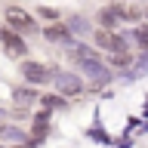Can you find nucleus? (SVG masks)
<instances>
[{
	"label": "nucleus",
	"mask_w": 148,
	"mask_h": 148,
	"mask_svg": "<svg viewBox=\"0 0 148 148\" xmlns=\"http://www.w3.org/2000/svg\"><path fill=\"white\" fill-rule=\"evenodd\" d=\"M96 43H99L102 49H111L114 56H127V43H123V37L114 34L111 28H102V31H96Z\"/></svg>",
	"instance_id": "nucleus-1"
},
{
	"label": "nucleus",
	"mask_w": 148,
	"mask_h": 148,
	"mask_svg": "<svg viewBox=\"0 0 148 148\" xmlns=\"http://www.w3.org/2000/svg\"><path fill=\"white\" fill-rule=\"evenodd\" d=\"M6 22L12 25V31H22V34H28V31H34V18L28 16L25 9H18V6H9L6 9Z\"/></svg>",
	"instance_id": "nucleus-2"
},
{
	"label": "nucleus",
	"mask_w": 148,
	"mask_h": 148,
	"mask_svg": "<svg viewBox=\"0 0 148 148\" xmlns=\"http://www.w3.org/2000/svg\"><path fill=\"white\" fill-rule=\"evenodd\" d=\"M0 43L6 46V53L12 56V59H18V56H25V53H28L25 40H22L16 31H0Z\"/></svg>",
	"instance_id": "nucleus-3"
},
{
	"label": "nucleus",
	"mask_w": 148,
	"mask_h": 148,
	"mask_svg": "<svg viewBox=\"0 0 148 148\" xmlns=\"http://www.w3.org/2000/svg\"><path fill=\"white\" fill-rule=\"evenodd\" d=\"M22 74H25L28 83H43V80H49V71H46V65H40V62H25V65H22Z\"/></svg>",
	"instance_id": "nucleus-4"
},
{
	"label": "nucleus",
	"mask_w": 148,
	"mask_h": 148,
	"mask_svg": "<svg viewBox=\"0 0 148 148\" xmlns=\"http://www.w3.org/2000/svg\"><path fill=\"white\" fill-rule=\"evenodd\" d=\"M53 80H56V86H59V92H65V96H77V92H80V80H77L74 74H56Z\"/></svg>",
	"instance_id": "nucleus-5"
},
{
	"label": "nucleus",
	"mask_w": 148,
	"mask_h": 148,
	"mask_svg": "<svg viewBox=\"0 0 148 148\" xmlns=\"http://www.w3.org/2000/svg\"><path fill=\"white\" fill-rule=\"evenodd\" d=\"M83 71L90 74V80H92V83H105V80L111 77L108 68H105V65H99V59H92V62H83Z\"/></svg>",
	"instance_id": "nucleus-6"
},
{
	"label": "nucleus",
	"mask_w": 148,
	"mask_h": 148,
	"mask_svg": "<svg viewBox=\"0 0 148 148\" xmlns=\"http://www.w3.org/2000/svg\"><path fill=\"white\" fill-rule=\"evenodd\" d=\"M120 18H123V16H120V6H108V9H102V12H99V22L105 28H117Z\"/></svg>",
	"instance_id": "nucleus-7"
},
{
	"label": "nucleus",
	"mask_w": 148,
	"mask_h": 148,
	"mask_svg": "<svg viewBox=\"0 0 148 148\" xmlns=\"http://www.w3.org/2000/svg\"><path fill=\"white\" fill-rule=\"evenodd\" d=\"M46 37H49V40H68V37H71V28L68 25H49L46 28Z\"/></svg>",
	"instance_id": "nucleus-8"
},
{
	"label": "nucleus",
	"mask_w": 148,
	"mask_h": 148,
	"mask_svg": "<svg viewBox=\"0 0 148 148\" xmlns=\"http://www.w3.org/2000/svg\"><path fill=\"white\" fill-rule=\"evenodd\" d=\"M46 133H49V123H46V111H43V114H37V120H34V139H43Z\"/></svg>",
	"instance_id": "nucleus-9"
},
{
	"label": "nucleus",
	"mask_w": 148,
	"mask_h": 148,
	"mask_svg": "<svg viewBox=\"0 0 148 148\" xmlns=\"http://www.w3.org/2000/svg\"><path fill=\"white\" fill-rule=\"evenodd\" d=\"M74 59H77V62H92V59H96V49H90V46H74Z\"/></svg>",
	"instance_id": "nucleus-10"
},
{
	"label": "nucleus",
	"mask_w": 148,
	"mask_h": 148,
	"mask_svg": "<svg viewBox=\"0 0 148 148\" xmlns=\"http://www.w3.org/2000/svg\"><path fill=\"white\" fill-rule=\"evenodd\" d=\"M34 99H37V96H34L31 90H18V92H16V108H28Z\"/></svg>",
	"instance_id": "nucleus-11"
},
{
	"label": "nucleus",
	"mask_w": 148,
	"mask_h": 148,
	"mask_svg": "<svg viewBox=\"0 0 148 148\" xmlns=\"http://www.w3.org/2000/svg\"><path fill=\"white\" fill-rule=\"evenodd\" d=\"M136 40H139V46L148 53V22H142V25L136 28Z\"/></svg>",
	"instance_id": "nucleus-12"
},
{
	"label": "nucleus",
	"mask_w": 148,
	"mask_h": 148,
	"mask_svg": "<svg viewBox=\"0 0 148 148\" xmlns=\"http://www.w3.org/2000/svg\"><path fill=\"white\" fill-rule=\"evenodd\" d=\"M71 34H83V31H86V22H83V18H71Z\"/></svg>",
	"instance_id": "nucleus-13"
},
{
	"label": "nucleus",
	"mask_w": 148,
	"mask_h": 148,
	"mask_svg": "<svg viewBox=\"0 0 148 148\" xmlns=\"http://www.w3.org/2000/svg\"><path fill=\"white\" fill-rule=\"evenodd\" d=\"M3 136H6V139H12V142H22V133H18L16 127H6V130H3Z\"/></svg>",
	"instance_id": "nucleus-14"
},
{
	"label": "nucleus",
	"mask_w": 148,
	"mask_h": 148,
	"mask_svg": "<svg viewBox=\"0 0 148 148\" xmlns=\"http://www.w3.org/2000/svg\"><path fill=\"white\" fill-rule=\"evenodd\" d=\"M16 148H18V145H16ZM25 148H34V145H25Z\"/></svg>",
	"instance_id": "nucleus-15"
}]
</instances>
